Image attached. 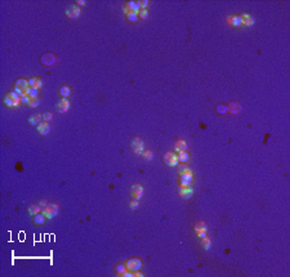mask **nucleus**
Wrapping results in <instances>:
<instances>
[{
    "label": "nucleus",
    "instance_id": "nucleus-12",
    "mask_svg": "<svg viewBox=\"0 0 290 277\" xmlns=\"http://www.w3.org/2000/svg\"><path fill=\"white\" fill-rule=\"evenodd\" d=\"M38 133L42 135H46L50 131V125L48 124V121H40V123L36 125Z\"/></svg>",
    "mask_w": 290,
    "mask_h": 277
},
{
    "label": "nucleus",
    "instance_id": "nucleus-37",
    "mask_svg": "<svg viewBox=\"0 0 290 277\" xmlns=\"http://www.w3.org/2000/svg\"><path fill=\"white\" fill-rule=\"evenodd\" d=\"M31 101V97L30 95H23L21 97V103H23V105H28Z\"/></svg>",
    "mask_w": 290,
    "mask_h": 277
},
{
    "label": "nucleus",
    "instance_id": "nucleus-13",
    "mask_svg": "<svg viewBox=\"0 0 290 277\" xmlns=\"http://www.w3.org/2000/svg\"><path fill=\"white\" fill-rule=\"evenodd\" d=\"M16 88H18L21 90L25 92V94H28V92H30V85H28V81L25 79H18L16 81Z\"/></svg>",
    "mask_w": 290,
    "mask_h": 277
},
{
    "label": "nucleus",
    "instance_id": "nucleus-19",
    "mask_svg": "<svg viewBox=\"0 0 290 277\" xmlns=\"http://www.w3.org/2000/svg\"><path fill=\"white\" fill-rule=\"evenodd\" d=\"M27 211H28V214L34 217V215H36V214H39V213L42 211V206H40L39 204H31L30 206H28Z\"/></svg>",
    "mask_w": 290,
    "mask_h": 277
},
{
    "label": "nucleus",
    "instance_id": "nucleus-21",
    "mask_svg": "<svg viewBox=\"0 0 290 277\" xmlns=\"http://www.w3.org/2000/svg\"><path fill=\"white\" fill-rule=\"evenodd\" d=\"M200 244H201V246H202V249H205V250H209V249L212 247V241H210V239H209L208 236H205V237L201 239Z\"/></svg>",
    "mask_w": 290,
    "mask_h": 277
},
{
    "label": "nucleus",
    "instance_id": "nucleus-30",
    "mask_svg": "<svg viewBox=\"0 0 290 277\" xmlns=\"http://www.w3.org/2000/svg\"><path fill=\"white\" fill-rule=\"evenodd\" d=\"M138 17H139V18H142V20H146L148 17V10L147 9H141L138 12Z\"/></svg>",
    "mask_w": 290,
    "mask_h": 277
},
{
    "label": "nucleus",
    "instance_id": "nucleus-25",
    "mask_svg": "<svg viewBox=\"0 0 290 277\" xmlns=\"http://www.w3.org/2000/svg\"><path fill=\"white\" fill-rule=\"evenodd\" d=\"M178 173H179V175H183V174H187V173H192V170L186 165H179L178 166Z\"/></svg>",
    "mask_w": 290,
    "mask_h": 277
},
{
    "label": "nucleus",
    "instance_id": "nucleus-15",
    "mask_svg": "<svg viewBox=\"0 0 290 277\" xmlns=\"http://www.w3.org/2000/svg\"><path fill=\"white\" fill-rule=\"evenodd\" d=\"M43 119V115L39 113V112H35V113H31L30 116L27 117V123L30 125H38L40 121Z\"/></svg>",
    "mask_w": 290,
    "mask_h": 277
},
{
    "label": "nucleus",
    "instance_id": "nucleus-11",
    "mask_svg": "<svg viewBox=\"0 0 290 277\" xmlns=\"http://www.w3.org/2000/svg\"><path fill=\"white\" fill-rule=\"evenodd\" d=\"M56 61H57L56 56L52 54V53H45V54L42 57V59H40V62H42L44 66H52V65H54Z\"/></svg>",
    "mask_w": 290,
    "mask_h": 277
},
{
    "label": "nucleus",
    "instance_id": "nucleus-1",
    "mask_svg": "<svg viewBox=\"0 0 290 277\" xmlns=\"http://www.w3.org/2000/svg\"><path fill=\"white\" fill-rule=\"evenodd\" d=\"M130 147H132L133 153L137 155V156H141V155L143 153V151H144V143H143V141H142L139 137L132 138V141H130Z\"/></svg>",
    "mask_w": 290,
    "mask_h": 277
},
{
    "label": "nucleus",
    "instance_id": "nucleus-36",
    "mask_svg": "<svg viewBox=\"0 0 290 277\" xmlns=\"http://www.w3.org/2000/svg\"><path fill=\"white\" fill-rule=\"evenodd\" d=\"M217 112H219V113H226V112H227V106H224V105L217 106Z\"/></svg>",
    "mask_w": 290,
    "mask_h": 277
},
{
    "label": "nucleus",
    "instance_id": "nucleus-22",
    "mask_svg": "<svg viewBox=\"0 0 290 277\" xmlns=\"http://www.w3.org/2000/svg\"><path fill=\"white\" fill-rule=\"evenodd\" d=\"M45 219H46V217L43 214V213H39V214L34 215V223L35 224H43L45 222Z\"/></svg>",
    "mask_w": 290,
    "mask_h": 277
},
{
    "label": "nucleus",
    "instance_id": "nucleus-27",
    "mask_svg": "<svg viewBox=\"0 0 290 277\" xmlns=\"http://www.w3.org/2000/svg\"><path fill=\"white\" fill-rule=\"evenodd\" d=\"M4 103H5V106H8V107H10V108H12V107H17V106H16V102L12 99L9 95H5V97H4Z\"/></svg>",
    "mask_w": 290,
    "mask_h": 277
},
{
    "label": "nucleus",
    "instance_id": "nucleus-8",
    "mask_svg": "<svg viewBox=\"0 0 290 277\" xmlns=\"http://www.w3.org/2000/svg\"><path fill=\"white\" fill-rule=\"evenodd\" d=\"M195 232L197 235V237H205V236H208V227H206V224L204 222H197L196 223V226H195Z\"/></svg>",
    "mask_w": 290,
    "mask_h": 277
},
{
    "label": "nucleus",
    "instance_id": "nucleus-24",
    "mask_svg": "<svg viewBox=\"0 0 290 277\" xmlns=\"http://www.w3.org/2000/svg\"><path fill=\"white\" fill-rule=\"evenodd\" d=\"M142 156H143V159L146 161H152L154 160V152L151 151V149H144L143 153H142Z\"/></svg>",
    "mask_w": 290,
    "mask_h": 277
},
{
    "label": "nucleus",
    "instance_id": "nucleus-5",
    "mask_svg": "<svg viewBox=\"0 0 290 277\" xmlns=\"http://www.w3.org/2000/svg\"><path fill=\"white\" fill-rule=\"evenodd\" d=\"M162 161L168 166H177L178 165V156L176 152H165L162 155Z\"/></svg>",
    "mask_w": 290,
    "mask_h": 277
},
{
    "label": "nucleus",
    "instance_id": "nucleus-17",
    "mask_svg": "<svg viewBox=\"0 0 290 277\" xmlns=\"http://www.w3.org/2000/svg\"><path fill=\"white\" fill-rule=\"evenodd\" d=\"M241 105L240 103H237V102H232L230 103V105L227 106V111L231 112V113H239L241 111Z\"/></svg>",
    "mask_w": 290,
    "mask_h": 277
},
{
    "label": "nucleus",
    "instance_id": "nucleus-35",
    "mask_svg": "<svg viewBox=\"0 0 290 277\" xmlns=\"http://www.w3.org/2000/svg\"><path fill=\"white\" fill-rule=\"evenodd\" d=\"M43 86V80L40 79V77H36V81H35V86H34V89H40Z\"/></svg>",
    "mask_w": 290,
    "mask_h": 277
},
{
    "label": "nucleus",
    "instance_id": "nucleus-16",
    "mask_svg": "<svg viewBox=\"0 0 290 277\" xmlns=\"http://www.w3.org/2000/svg\"><path fill=\"white\" fill-rule=\"evenodd\" d=\"M192 183V173H187V174L181 175V187H188Z\"/></svg>",
    "mask_w": 290,
    "mask_h": 277
},
{
    "label": "nucleus",
    "instance_id": "nucleus-28",
    "mask_svg": "<svg viewBox=\"0 0 290 277\" xmlns=\"http://www.w3.org/2000/svg\"><path fill=\"white\" fill-rule=\"evenodd\" d=\"M126 18H128V21H129V22H133V23H134V22H137V21H138V18H139V17H138V13H133V12H129V13L126 14Z\"/></svg>",
    "mask_w": 290,
    "mask_h": 277
},
{
    "label": "nucleus",
    "instance_id": "nucleus-26",
    "mask_svg": "<svg viewBox=\"0 0 290 277\" xmlns=\"http://www.w3.org/2000/svg\"><path fill=\"white\" fill-rule=\"evenodd\" d=\"M8 95H9V97L12 98V99H13V101L16 102V106H18L20 103H21V97H20L18 94H17L14 90H13V92H10V93H9Z\"/></svg>",
    "mask_w": 290,
    "mask_h": 277
},
{
    "label": "nucleus",
    "instance_id": "nucleus-9",
    "mask_svg": "<svg viewBox=\"0 0 290 277\" xmlns=\"http://www.w3.org/2000/svg\"><path fill=\"white\" fill-rule=\"evenodd\" d=\"M178 193H179V196H181L182 199L188 200V199L192 197V195H194V189H192V187H191V186H188V187H179Z\"/></svg>",
    "mask_w": 290,
    "mask_h": 277
},
{
    "label": "nucleus",
    "instance_id": "nucleus-39",
    "mask_svg": "<svg viewBox=\"0 0 290 277\" xmlns=\"http://www.w3.org/2000/svg\"><path fill=\"white\" fill-rule=\"evenodd\" d=\"M147 5H148L147 0H141V2H139V7H141V9H147Z\"/></svg>",
    "mask_w": 290,
    "mask_h": 277
},
{
    "label": "nucleus",
    "instance_id": "nucleus-32",
    "mask_svg": "<svg viewBox=\"0 0 290 277\" xmlns=\"http://www.w3.org/2000/svg\"><path fill=\"white\" fill-rule=\"evenodd\" d=\"M39 103H40L39 98H31L30 103H28V106H30V107H32V108H35V107H38V106H39Z\"/></svg>",
    "mask_w": 290,
    "mask_h": 277
},
{
    "label": "nucleus",
    "instance_id": "nucleus-7",
    "mask_svg": "<svg viewBox=\"0 0 290 277\" xmlns=\"http://www.w3.org/2000/svg\"><path fill=\"white\" fill-rule=\"evenodd\" d=\"M130 195H132L133 200H141V197L143 196V187L138 183L133 184L130 187Z\"/></svg>",
    "mask_w": 290,
    "mask_h": 277
},
{
    "label": "nucleus",
    "instance_id": "nucleus-41",
    "mask_svg": "<svg viewBox=\"0 0 290 277\" xmlns=\"http://www.w3.org/2000/svg\"><path fill=\"white\" fill-rule=\"evenodd\" d=\"M39 205L43 206V207H45L46 205H48V203H46V200H40V201H39Z\"/></svg>",
    "mask_w": 290,
    "mask_h": 277
},
{
    "label": "nucleus",
    "instance_id": "nucleus-38",
    "mask_svg": "<svg viewBox=\"0 0 290 277\" xmlns=\"http://www.w3.org/2000/svg\"><path fill=\"white\" fill-rule=\"evenodd\" d=\"M120 276H123V277H136V273L134 272H132V271H125V272H123Z\"/></svg>",
    "mask_w": 290,
    "mask_h": 277
},
{
    "label": "nucleus",
    "instance_id": "nucleus-2",
    "mask_svg": "<svg viewBox=\"0 0 290 277\" xmlns=\"http://www.w3.org/2000/svg\"><path fill=\"white\" fill-rule=\"evenodd\" d=\"M58 210H60L58 205L56 203H50L43 209V214L46 217V219H52L58 214Z\"/></svg>",
    "mask_w": 290,
    "mask_h": 277
},
{
    "label": "nucleus",
    "instance_id": "nucleus-6",
    "mask_svg": "<svg viewBox=\"0 0 290 277\" xmlns=\"http://www.w3.org/2000/svg\"><path fill=\"white\" fill-rule=\"evenodd\" d=\"M126 269L128 271H132V272H134V271H138L139 268L142 267V262H141V259H138V258H132L129 259L126 263Z\"/></svg>",
    "mask_w": 290,
    "mask_h": 277
},
{
    "label": "nucleus",
    "instance_id": "nucleus-40",
    "mask_svg": "<svg viewBox=\"0 0 290 277\" xmlns=\"http://www.w3.org/2000/svg\"><path fill=\"white\" fill-rule=\"evenodd\" d=\"M27 81H28V85H30V88H32V89H34V86H35V81H36V77H31V79H28Z\"/></svg>",
    "mask_w": 290,
    "mask_h": 277
},
{
    "label": "nucleus",
    "instance_id": "nucleus-18",
    "mask_svg": "<svg viewBox=\"0 0 290 277\" xmlns=\"http://www.w3.org/2000/svg\"><path fill=\"white\" fill-rule=\"evenodd\" d=\"M174 149H176V152H181V151H186L187 149V143L183 139H179L176 142V145H174Z\"/></svg>",
    "mask_w": 290,
    "mask_h": 277
},
{
    "label": "nucleus",
    "instance_id": "nucleus-29",
    "mask_svg": "<svg viewBox=\"0 0 290 277\" xmlns=\"http://www.w3.org/2000/svg\"><path fill=\"white\" fill-rule=\"evenodd\" d=\"M115 269H116V273H118V275L120 276L121 273H123V272H125V271H126V265H125V264H123V263H119V264L115 267Z\"/></svg>",
    "mask_w": 290,
    "mask_h": 277
},
{
    "label": "nucleus",
    "instance_id": "nucleus-34",
    "mask_svg": "<svg viewBox=\"0 0 290 277\" xmlns=\"http://www.w3.org/2000/svg\"><path fill=\"white\" fill-rule=\"evenodd\" d=\"M138 206H139V203H138V200H133L130 201V204H129V207L132 210H137L138 209Z\"/></svg>",
    "mask_w": 290,
    "mask_h": 277
},
{
    "label": "nucleus",
    "instance_id": "nucleus-42",
    "mask_svg": "<svg viewBox=\"0 0 290 277\" xmlns=\"http://www.w3.org/2000/svg\"><path fill=\"white\" fill-rule=\"evenodd\" d=\"M76 4L78 5H85V0H78Z\"/></svg>",
    "mask_w": 290,
    "mask_h": 277
},
{
    "label": "nucleus",
    "instance_id": "nucleus-3",
    "mask_svg": "<svg viewBox=\"0 0 290 277\" xmlns=\"http://www.w3.org/2000/svg\"><path fill=\"white\" fill-rule=\"evenodd\" d=\"M56 111L57 112H60V113H65L68 111V108H70V101H68V98H65V97H62L60 98L57 102H56Z\"/></svg>",
    "mask_w": 290,
    "mask_h": 277
},
{
    "label": "nucleus",
    "instance_id": "nucleus-20",
    "mask_svg": "<svg viewBox=\"0 0 290 277\" xmlns=\"http://www.w3.org/2000/svg\"><path fill=\"white\" fill-rule=\"evenodd\" d=\"M177 156H178V161H181V163H187V161L190 160V155L187 151H181V152H178L177 153Z\"/></svg>",
    "mask_w": 290,
    "mask_h": 277
},
{
    "label": "nucleus",
    "instance_id": "nucleus-4",
    "mask_svg": "<svg viewBox=\"0 0 290 277\" xmlns=\"http://www.w3.org/2000/svg\"><path fill=\"white\" fill-rule=\"evenodd\" d=\"M65 14L71 20L78 18V17L80 16V7L78 4H68L66 7V9H65Z\"/></svg>",
    "mask_w": 290,
    "mask_h": 277
},
{
    "label": "nucleus",
    "instance_id": "nucleus-10",
    "mask_svg": "<svg viewBox=\"0 0 290 277\" xmlns=\"http://www.w3.org/2000/svg\"><path fill=\"white\" fill-rule=\"evenodd\" d=\"M240 18H241V23H242L244 26L252 27V26H254V23H255V20H254V17H253L252 14L242 13V14H240Z\"/></svg>",
    "mask_w": 290,
    "mask_h": 277
},
{
    "label": "nucleus",
    "instance_id": "nucleus-33",
    "mask_svg": "<svg viewBox=\"0 0 290 277\" xmlns=\"http://www.w3.org/2000/svg\"><path fill=\"white\" fill-rule=\"evenodd\" d=\"M27 95H30L31 98H38L39 97V90L38 89H32L30 88V92H28V94Z\"/></svg>",
    "mask_w": 290,
    "mask_h": 277
},
{
    "label": "nucleus",
    "instance_id": "nucleus-23",
    "mask_svg": "<svg viewBox=\"0 0 290 277\" xmlns=\"http://www.w3.org/2000/svg\"><path fill=\"white\" fill-rule=\"evenodd\" d=\"M60 94H61L62 97H65V98L70 97V94H71V89H70V86H67V85H62V86H61V89H60Z\"/></svg>",
    "mask_w": 290,
    "mask_h": 277
},
{
    "label": "nucleus",
    "instance_id": "nucleus-14",
    "mask_svg": "<svg viewBox=\"0 0 290 277\" xmlns=\"http://www.w3.org/2000/svg\"><path fill=\"white\" fill-rule=\"evenodd\" d=\"M227 23L231 25L232 27H240V26H242L240 16H235V14H232V16H228V17H227Z\"/></svg>",
    "mask_w": 290,
    "mask_h": 277
},
{
    "label": "nucleus",
    "instance_id": "nucleus-31",
    "mask_svg": "<svg viewBox=\"0 0 290 277\" xmlns=\"http://www.w3.org/2000/svg\"><path fill=\"white\" fill-rule=\"evenodd\" d=\"M43 119H44V121H50V120H53V113H52V112H48V111H45V112H43Z\"/></svg>",
    "mask_w": 290,
    "mask_h": 277
}]
</instances>
